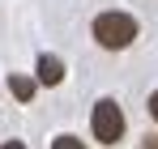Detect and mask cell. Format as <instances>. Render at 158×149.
<instances>
[{"label":"cell","mask_w":158,"mask_h":149,"mask_svg":"<svg viewBox=\"0 0 158 149\" xmlns=\"http://www.w3.org/2000/svg\"><path fill=\"white\" fill-rule=\"evenodd\" d=\"M137 38V17H128V13H98L94 17V43L107 51H124Z\"/></svg>","instance_id":"cell-1"},{"label":"cell","mask_w":158,"mask_h":149,"mask_svg":"<svg viewBox=\"0 0 158 149\" xmlns=\"http://www.w3.org/2000/svg\"><path fill=\"white\" fill-rule=\"evenodd\" d=\"M90 132H94L98 145H115V141L124 136V111H120L115 98H98L94 102V111H90Z\"/></svg>","instance_id":"cell-2"},{"label":"cell","mask_w":158,"mask_h":149,"mask_svg":"<svg viewBox=\"0 0 158 149\" xmlns=\"http://www.w3.org/2000/svg\"><path fill=\"white\" fill-rule=\"evenodd\" d=\"M39 81H43V85H60V81H64L60 55H39Z\"/></svg>","instance_id":"cell-3"},{"label":"cell","mask_w":158,"mask_h":149,"mask_svg":"<svg viewBox=\"0 0 158 149\" xmlns=\"http://www.w3.org/2000/svg\"><path fill=\"white\" fill-rule=\"evenodd\" d=\"M9 90H13V98H22V102L34 98V81H30V77H22V73L9 77Z\"/></svg>","instance_id":"cell-4"},{"label":"cell","mask_w":158,"mask_h":149,"mask_svg":"<svg viewBox=\"0 0 158 149\" xmlns=\"http://www.w3.org/2000/svg\"><path fill=\"white\" fill-rule=\"evenodd\" d=\"M52 149H85V145H81L77 136H69V132H64V136H56V141H52Z\"/></svg>","instance_id":"cell-5"},{"label":"cell","mask_w":158,"mask_h":149,"mask_svg":"<svg viewBox=\"0 0 158 149\" xmlns=\"http://www.w3.org/2000/svg\"><path fill=\"white\" fill-rule=\"evenodd\" d=\"M150 115H154V124H158V90L150 94Z\"/></svg>","instance_id":"cell-6"},{"label":"cell","mask_w":158,"mask_h":149,"mask_svg":"<svg viewBox=\"0 0 158 149\" xmlns=\"http://www.w3.org/2000/svg\"><path fill=\"white\" fill-rule=\"evenodd\" d=\"M141 149H158V136H145V141H141Z\"/></svg>","instance_id":"cell-7"},{"label":"cell","mask_w":158,"mask_h":149,"mask_svg":"<svg viewBox=\"0 0 158 149\" xmlns=\"http://www.w3.org/2000/svg\"><path fill=\"white\" fill-rule=\"evenodd\" d=\"M0 149H26V145H22V141H4Z\"/></svg>","instance_id":"cell-8"}]
</instances>
